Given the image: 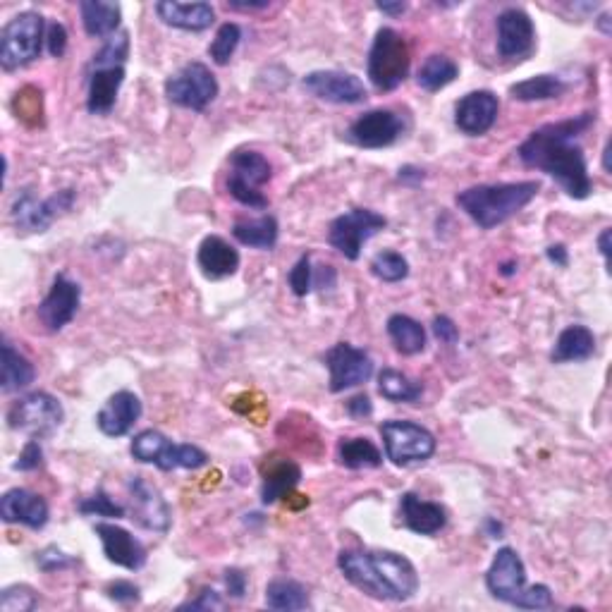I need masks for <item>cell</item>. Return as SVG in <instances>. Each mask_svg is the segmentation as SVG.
Returning a JSON list of instances; mask_svg holds the SVG:
<instances>
[{
	"instance_id": "cb8c5ba5",
	"label": "cell",
	"mask_w": 612,
	"mask_h": 612,
	"mask_svg": "<svg viewBox=\"0 0 612 612\" xmlns=\"http://www.w3.org/2000/svg\"><path fill=\"white\" fill-rule=\"evenodd\" d=\"M400 517L409 531L419 536H436L448 524V512L440 503L421 500L416 493H405L400 498Z\"/></svg>"
},
{
	"instance_id": "ac0fdd59",
	"label": "cell",
	"mask_w": 612,
	"mask_h": 612,
	"mask_svg": "<svg viewBox=\"0 0 612 612\" xmlns=\"http://www.w3.org/2000/svg\"><path fill=\"white\" fill-rule=\"evenodd\" d=\"M536 51L534 20L522 8H507L498 15V55L505 60L531 58Z\"/></svg>"
},
{
	"instance_id": "f35d334b",
	"label": "cell",
	"mask_w": 612,
	"mask_h": 612,
	"mask_svg": "<svg viewBox=\"0 0 612 612\" xmlns=\"http://www.w3.org/2000/svg\"><path fill=\"white\" fill-rule=\"evenodd\" d=\"M242 41V27L235 22H225L220 24L216 39L211 41V46H208V55H211V60L216 65H228L232 60V55H235L237 46H240Z\"/></svg>"
},
{
	"instance_id": "5bb4252c",
	"label": "cell",
	"mask_w": 612,
	"mask_h": 612,
	"mask_svg": "<svg viewBox=\"0 0 612 612\" xmlns=\"http://www.w3.org/2000/svg\"><path fill=\"white\" fill-rule=\"evenodd\" d=\"M330 371V393H345V390L359 388V385L369 383L373 376V359L359 347L350 342H338L323 354Z\"/></svg>"
},
{
	"instance_id": "9a60e30c",
	"label": "cell",
	"mask_w": 612,
	"mask_h": 612,
	"mask_svg": "<svg viewBox=\"0 0 612 612\" xmlns=\"http://www.w3.org/2000/svg\"><path fill=\"white\" fill-rule=\"evenodd\" d=\"M302 87L316 99L335 103V106H357L364 103L369 91L364 82L352 72L340 70H314L302 79Z\"/></svg>"
},
{
	"instance_id": "44dd1931",
	"label": "cell",
	"mask_w": 612,
	"mask_h": 612,
	"mask_svg": "<svg viewBox=\"0 0 612 612\" xmlns=\"http://www.w3.org/2000/svg\"><path fill=\"white\" fill-rule=\"evenodd\" d=\"M0 517H3L5 524H22L39 531L48 524L51 510H48V503L39 493L27 491V488H10L0 498Z\"/></svg>"
},
{
	"instance_id": "7a4b0ae2",
	"label": "cell",
	"mask_w": 612,
	"mask_h": 612,
	"mask_svg": "<svg viewBox=\"0 0 612 612\" xmlns=\"http://www.w3.org/2000/svg\"><path fill=\"white\" fill-rule=\"evenodd\" d=\"M342 577L376 601H412L419 591V572L412 560L395 550H342Z\"/></svg>"
},
{
	"instance_id": "277c9868",
	"label": "cell",
	"mask_w": 612,
	"mask_h": 612,
	"mask_svg": "<svg viewBox=\"0 0 612 612\" xmlns=\"http://www.w3.org/2000/svg\"><path fill=\"white\" fill-rule=\"evenodd\" d=\"M486 589L495 601L522 610L553 608V591L546 584L526 586L524 560L514 548H500L486 572Z\"/></svg>"
},
{
	"instance_id": "603a6c76",
	"label": "cell",
	"mask_w": 612,
	"mask_h": 612,
	"mask_svg": "<svg viewBox=\"0 0 612 612\" xmlns=\"http://www.w3.org/2000/svg\"><path fill=\"white\" fill-rule=\"evenodd\" d=\"M125 82V65H89L87 110L91 115H110Z\"/></svg>"
},
{
	"instance_id": "be15d7a7",
	"label": "cell",
	"mask_w": 612,
	"mask_h": 612,
	"mask_svg": "<svg viewBox=\"0 0 612 612\" xmlns=\"http://www.w3.org/2000/svg\"><path fill=\"white\" fill-rule=\"evenodd\" d=\"M598 27H601V32H603L605 36H610V34H612V27H610V15H603L601 20H598Z\"/></svg>"
},
{
	"instance_id": "7c38bea8",
	"label": "cell",
	"mask_w": 612,
	"mask_h": 612,
	"mask_svg": "<svg viewBox=\"0 0 612 612\" xmlns=\"http://www.w3.org/2000/svg\"><path fill=\"white\" fill-rule=\"evenodd\" d=\"M75 199V189H63V192L53 194V197L48 199L36 197L34 189H22V192L12 199V223L17 225V230L24 232H46L53 225L55 218L72 211Z\"/></svg>"
},
{
	"instance_id": "f907efd6",
	"label": "cell",
	"mask_w": 612,
	"mask_h": 612,
	"mask_svg": "<svg viewBox=\"0 0 612 612\" xmlns=\"http://www.w3.org/2000/svg\"><path fill=\"white\" fill-rule=\"evenodd\" d=\"M46 46L53 58H63L67 51V29L60 22H51L46 29Z\"/></svg>"
},
{
	"instance_id": "f5cc1de1",
	"label": "cell",
	"mask_w": 612,
	"mask_h": 612,
	"mask_svg": "<svg viewBox=\"0 0 612 612\" xmlns=\"http://www.w3.org/2000/svg\"><path fill=\"white\" fill-rule=\"evenodd\" d=\"M433 333L440 342H448V345H455L459 340V328L455 326L450 316H436L433 318Z\"/></svg>"
},
{
	"instance_id": "9f6ffc18",
	"label": "cell",
	"mask_w": 612,
	"mask_h": 612,
	"mask_svg": "<svg viewBox=\"0 0 612 612\" xmlns=\"http://www.w3.org/2000/svg\"><path fill=\"white\" fill-rule=\"evenodd\" d=\"M397 180H400L402 185H407V187H419L421 182L426 180V173L421 168H416V165H405V168H400V175H397Z\"/></svg>"
},
{
	"instance_id": "8fae6325",
	"label": "cell",
	"mask_w": 612,
	"mask_h": 612,
	"mask_svg": "<svg viewBox=\"0 0 612 612\" xmlns=\"http://www.w3.org/2000/svg\"><path fill=\"white\" fill-rule=\"evenodd\" d=\"M218 79L204 63L182 65L175 75L165 79V96L170 103L189 110H206L218 96Z\"/></svg>"
},
{
	"instance_id": "f546056e",
	"label": "cell",
	"mask_w": 612,
	"mask_h": 612,
	"mask_svg": "<svg viewBox=\"0 0 612 612\" xmlns=\"http://www.w3.org/2000/svg\"><path fill=\"white\" fill-rule=\"evenodd\" d=\"M278 235L280 228L275 216L237 220V223L232 225V237L249 249H263V252H268V249H273L275 244H278Z\"/></svg>"
},
{
	"instance_id": "60d3db41",
	"label": "cell",
	"mask_w": 612,
	"mask_h": 612,
	"mask_svg": "<svg viewBox=\"0 0 612 612\" xmlns=\"http://www.w3.org/2000/svg\"><path fill=\"white\" fill-rule=\"evenodd\" d=\"M168 443H170V438H165L161 431H153V428H146V431L137 433V436L132 438L130 452H132V457L137 459V462L156 464L158 457H161L163 448Z\"/></svg>"
},
{
	"instance_id": "e7e4bbea",
	"label": "cell",
	"mask_w": 612,
	"mask_h": 612,
	"mask_svg": "<svg viewBox=\"0 0 612 612\" xmlns=\"http://www.w3.org/2000/svg\"><path fill=\"white\" fill-rule=\"evenodd\" d=\"M603 170L605 173H610V139L605 142V149H603Z\"/></svg>"
},
{
	"instance_id": "ffe728a7",
	"label": "cell",
	"mask_w": 612,
	"mask_h": 612,
	"mask_svg": "<svg viewBox=\"0 0 612 612\" xmlns=\"http://www.w3.org/2000/svg\"><path fill=\"white\" fill-rule=\"evenodd\" d=\"M500 113V101L493 91L481 89L462 96L455 106V125L469 137H481L491 132Z\"/></svg>"
},
{
	"instance_id": "6f0895ef",
	"label": "cell",
	"mask_w": 612,
	"mask_h": 612,
	"mask_svg": "<svg viewBox=\"0 0 612 612\" xmlns=\"http://www.w3.org/2000/svg\"><path fill=\"white\" fill-rule=\"evenodd\" d=\"M546 256L553 266H558V268L569 266V252L565 244H550V247L546 249Z\"/></svg>"
},
{
	"instance_id": "2e32d148",
	"label": "cell",
	"mask_w": 612,
	"mask_h": 612,
	"mask_svg": "<svg viewBox=\"0 0 612 612\" xmlns=\"http://www.w3.org/2000/svg\"><path fill=\"white\" fill-rule=\"evenodd\" d=\"M130 491V519L137 522L146 531H156V534H168L170 522H173V512H170L168 500L163 498L153 483L142 476H134L127 483Z\"/></svg>"
},
{
	"instance_id": "7dc6e473",
	"label": "cell",
	"mask_w": 612,
	"mask_h": 612,
	"mask_svg": "<svg viewBox=\"0 0 612 612\" xmlns=\"http://www.w3.org/2000/svg\"><path fill=\"white\" fill-rule=\"evenodd\" d=\"M106 596L118 605H130V603H139L142 591H139V586H134L132 581L118 579V581H110V584L106 586Z\"/></svg>"
},
{
	"instance_id": "03108f58",
	"label": "cell",
	"mask_w": 612,
	"mask_h": 612,
	"mask_svg": "<svg viewBox=\"0 0 612 612\" xmlns=\"http://www.w3.org/2000/svg\"><path fill=\"white\" fill-rule=\"evenodd\" d=\"M512 268H514V263H507V266L503 268V275H510V273H512Z\"/></svg>"
},
{
	"instance_id": "4fadbf2b",
	"label": "cell",
	"mask_w": 612,
	"mask_h": 612,
	"mask_svg": "<svg viewBox=\"0 0 612 612\" xmlns=\"http://www.w3.org/2000/svg\"><path fill=\"white\" fill-rule=\"evenodd\" d=\"M407 130L405 118L397 110L373 108L359 115L347 130V142L359 149H388Z\"/></svg>"
},
{
	"instance_id": "9c48e42d",
	"label": "cell",
	"mask_w": 612,
	"mask_h": 612,
	"mask_svg": "<svg viewBox=\"0 0 612 612\" xmlns=\"http://www.w3.org/2000/svg\"><path fill=\"white\" fill-rule=\"evenodd\" d=\"M65 419V409L58 397L36 390L15 400L8 409V426L12 431L27 433L32 438H46L58 431Z\"/></svg>"
},
{
	"instance_id": "681fc988",
	"label": "cell",
	"mask_w": 612,
	"mask_h": 612,
	"mask_svg": "<svg viewBox=\"0 0 612 612\" xmlns=\"http://www.w3.org/2000/svg\"><path fill=\"white\" fill-rule=\"evenodd\" d=\"M225 603L216 589H201L194 601L177 605V610H223Z\"/></svg>"
},
{
	"instance_id": "8d00e7d4",
	"label": "cell",
	"mask_w": 612,
	"mask_h": 612,
	"mask_svg": "<svg viewBox=\"0 0 612 612\" xmlns=\"http://www.w3.org/2000/svg\"><path fill=\"white\" fill-rule=\"evenodd\" d=\"M378 393L390 402H416L424 395V385L397 369H383L378 373Z\"/></svg>"
},
{
	"instance_id": "3957f363",
	"label": "cell",
	"mask_w": 612,
	"mask_h": 612,
	"mask_svg": "<svg viewBox=\"0 0 612 612\" xmlns=\"http://www.w3.org/2000/svg\"><path fill=\"white\" fill-rule=\"evenodd\" d=\"M541 185L536 180L524 182H500V185H476L457 194V206L479 225L481 230H493L498 225L524 211Z\"/></svg>"
},
{
	"instance_id": "30bf717a",
	"label": "cell",
	"mask_w": 612,
	"mask_h": 612,
	"mask_svg": "<svg viewBox=\"0 0 612 612\" xmlns=\"http://www.w3.org/2000/svg\"><path fill=\"white\" fill-rule=\"evenodd\" d=\"M388 220L378 211L371 208H352V211L342 213L330 223L328 242L330 247L338 249L347 261H357L361 256V247L376 237L378 232L385 230Z\"/></svg>"
},
{
	"instance_id": "91938a15",
	"label": "cell",
	"mask_w": 612,
	"mask_h": 612,
	"mask_svg": "<svg viewBox=\"0 0 612 612\" xmlns=\"http://www.w3.org/2000/svg\"><path fill=\"white\" fill-rule=\"evenodd\" d=\"M228 8H230V10H237V12L263 10V8H268V0H259V3H252V0H249V3H240V0H230Z\"/></svg>"
},
{
	"instance_id": "4dcf8cb0",
	"label": "cell",
	"mask_w": 612,
	"mask_h": 612,
	"mask_svg": "<svg viewBox=\"0 0 612 612\" xmlns=\"http://www.w3.org/2000/svg\"><path fill=\"white\" fill-rule=\"evenodd\" d=\"M388 335L395 350L405 357H414L426 350V330L419 321L407 314H393L388 318Z\"/></svg>"
},
{
	"instance_id": "4316f807",
	"label": "cell",
	"mask_w": 612,
	"mask_h": 612,
	"mask_svg": "<svg viewBox=\"0 0 612 612\" xmlns=\"http://www.w3.org/2000/svg\"><path fill=\"white\" fill-rule=\"evenodd\" d=\"M302 481V469L299 464L290 462V459H271L263 467V481H261V503L273 505L280 498L290 495Z\"/></svg>"
},
{
	"instance_id": "484cf974",
	"label": "cell",
	"mask_w": 612,
	"mask_h": 612,
	"mask_svg": "<svg viewBox=\"0 0 612 612\" xmlns=\"http://www.w3.org/2000/svg\"><path fill=\"white\" fill-rule=\"evenodd\" d=\"M197 263L206 280H225L240 268V252L230 242H225L223 237L208 235L199 244Z\"/></svg>"
},
{
	"instance_id": "d4e9b609",
	"label": "cell",
	"mask_w": 612,
	"mask_h": 612,
	"mask_svg": "<svg viewBox=\"0 0 612 612\" xmlns=\"http://www.w3.org/2000/svg\"><path fill=\"white\" fill-rule=\"evenodd\" d=\"M156 12L163 24L182 32H206L216 22V10L211 3H177V0H161L156 3Z\"/></svg>"
},
{
	"instance_id": "1f68e13d",
	"label": "cell",
	"mask_w": 612,
	"mask_h": 612,
	"mask_svg": "<svg viewBox=\"0 0 612 612\" xmlns=\"http://www.w3.org/2000/svg\"><path fill=\"white\" fill-rule=\"evenodd\" d=\"M569 87L567 82L558 75H536L517 82L510 87V96L514 101L536 103V101H553L560 99Z\"/></svg>"
},
{
	"instance_id": "c3c4849f",
	"label": "cell",
	"mask_w": 612,
	"mask_h": 612,
	"mask_svg": "<svg viewBox=\"0 0 612 612\" xmlns=\"http://www.w3.org/2000/svg\"><path fill=\"white\" fill-rule=\"evenodd\" d=\"M44 464V450H41L39 438H32L27 445H24L20 457H17L15 469L17 471H36Z\"/></svg>"
},
{
	"instance_id": "d6a6232c",
	"label": "cell",
	"mask_w": 612,
	"mask_h": 612,
	"mask_svg": "<svg viewBox=\"0 0 612 612\" xmlns=\"http://www.w3.org/2000/svg\"><path fill=\"white\" fill-rule=\"evenodd\" d=\"M36 378L34 364L20 350L12 347V342H3V378H0V388L3 393H17V390L32 385Z\"/></svg>"
},
{
	"instance_id": "ee69618b",
	"label": "cell",
	"mask_w": 612,
	"mask_h": 612,
	"mask_svg": "<svg viewBox=\"0 0 612 612\" xmlns=\"http://www.w3.org/2000/svg\"><path fill=\"white\" fill-rule=\"evenodd\" d=\"M130 58V34L120 32L103 44L99 53L94 55L91 65H125Z\"/></svg>"
},
{
	"instance_id": "b9f144b4",
	"label": "cell",
	"mask_w": 612,
	"mask_h": 612,
	"mask_svg": "<svg viewBox=\"0 0 612 612\" xmlns=\"http://www.w3.org/2000/svg\"><path fill=\"white\" fill-rule=\"evenodd\" d=\"M77 510L87 517H108V519H122L127 517V510L122 505L115 503L113 498L106 491H96L89 498L79 500Z\"/></svg>"
},
{
	"instance_id": "f6af8a7d",
	"label": "cell",
	"mask_w": 612,
	"mask_h": 612,
	"mask_svg": "<svg viewBox=\"0 0 612 612\" xmlns=\"http://www.w3.org/2000/svg\"><path fill=\"white\" fill-rule=\"evenodd\" d=\"M287 283H290V290L295 292L297 297H306L314 290V268H311L309 254L299 256V261L292 266L290 275H287Z\"/></svg>"
},
{
	"instance_id": "94428289",
	"label": "cell",
	"mask_w": 612,
	"mask_h": 612,
	"mask_svg": "<svg viewBox=\"0 0 612 612\" xmlns=\"http://www.w3.org/2000/svg\"><path fill=\"white\" fill-rule=\"evenodd\" d=\"M610 235H612V230H610V228H605V230L601 232V237H598V252L603 254L605 266H608V263H610Z\"/></svg>"
},
{
	"instance_id": "52a82bcc",
	"label": "cell",
	"mask_w": 612,
	"mask_h": 612,
	"mask_svg": "<svg viewBox=\"0 0 612 612\" xmlns=\"http://www.w3.org/2000/svg\"><path fill=\"white\" fill-rule=\"evenodd\" d=\"M381 438L385 457L395 464V467H412V464L428 462L436 455V436L424 426L414 424V421H383Z\"/></svg>"
},
{
	"instance_id": "680465c9",
	"label": "cell",
	"mask_w": 612,
	"mask_h": 612,
	"mask_svg": "<svg viewBox=\"0 0 612 612\" xmlns=\"http://www.w3.org/2000/svg\"><path fill=\"white\" fill-rule=\"evenodd\" d=\"M409 5L402 3V0H397V3H376V10L383 12V15H390V17H400L405 15Z\"/></svg>"
},
{
	"instance_id": "7402d4cb",
	"label": "cell",
	"mask_w": 612,
	"mask_h": 612,
	"mask_svg": "<svg viewBox=\"0 0 612 612\" xmlns=\"http://www.w3.org/2000/svg\"><path fill=\"white\" fill-rule=\"evenodd\" d=\"M139 416H142V400L132 390H120L110 395L101 412L96 414V426L103 436L122 438L132 431Z\"/></svg>"
},
{
	"instance_id": "6125c7cd",
	"label": "cell",
	"mask_w": 612,
	"mask_h": 612,
	"mask_svg": "<svg viewBox=\"0 0 612 612\" xmlns=\"http://www.w3.org/2000/svg\"><path fill=\"white\" fill-rule=\"evenodd\" d=\"M486 531H488V536H491V538H503L505 526L500 524V522H495L493 517H488L486 519Z\"/></svg>"
},
{
	"instance_id": "74e56055",
	"label": "cell",
	"mask_w": 612,
	"mask_h": 612,
	"mask_svg": "<svg viewBox=\"0 0 612 612\" xmlns=\"http://www.w3.org/2000/svg\"><path fill=\"white\" fill-rule=\"evenodd\" d=\"M211 462L208 455L197 445H189V443H173L170 440L168 445H165L161 457H158L156 467L161 471H173V469H201L206 467V464Z\"/></svg>"
},
{
	"instance_id": "11a10c76",
	"label": "cell",
	"mask_w": 612,
	"mask_h": 612,
	"mask_svg": "<svg viewBox=\"0 0 612 612\" xmlns=\"http://www.w3.org/2000/svg\"><path fill=\"white\" fill-rule=\"evenodd\" d=\"M338 285V273H335L333 266H318V271L314 273V287L318 290H333V287Z\"/></svg>"
},
{
	"instance_id": "e575fe53",
	"label": "cell",
	"mask_w": 612,
	"mask_h": 612,
	"mask_svg": "<svg viewBox=\"0 0 612 612\" xmlns=\"http://www.w3.org/2000/svg\"><path fill=\"white\" fill-rule=\"evenodd\" d=\"M459 77V65L448 55H428L426 63L416 72V84L428 94L445 89Z\"/></svg>"
},
{
	"instance_id": "d6986e66",
	"label": "cell",
	"mask_w": 612,
	"mask_h": 612,
	"mask_svg": "<svg viewBox=\"0 0 612 612\" xmlns=\"http://www.w3.org/2000/svg\"><path fill=\"white\" fill-rule=\"evenodd\" d=\"M94 531L96 536H99L108 562H113V565L130 569V572H139V569L146 565V560H149L144 543L139 541L137 536H132L127 529H122V526L99 522Z\"/></svg>"
},
{
	"instance_id": "e0dca14e",
	"label": "cell",
	"mask_w": 612,
	"mask_h": 612,
	"mask_svg": "<svg viewBox=\"0 0 612 612\" xmlns=\"http://www.w3.org/2000/svg\"><path fill=\"white\" fill-rule=\"evenodd\" d=\"M79 304H82V287L72 278H67V273H58L36 314L48 333H60L77 316Z\"/></svg>"
},
{
	"instance_id": "db71d44e",
	"label": "cell",
	"mask_w": 612,
	"mask_h": 612,
	"mask_svg": "<svg viewBox=\"0 0 612 612\" xmlns=\"http://www.w3.org/2000/svg\"><path fill=\"white\" fill-rule=\"evenodd\" d=\"M347 414L352 416L354 421H366L373 414V402L366 393L354 395L352 400H347Z\"/></svg>"
},
{
	"instance_id": "8992f818",
	"label": "cell",
	"mask_w": 612,
	"mask_h": 612,
	"mask_svg": "<svg viewBox=\"0 0 612 612\" xmlns=\"http://www.w3.org/2000/svg\"><path fill=\"white\" fill-rule=\"evenodd\" d=\"M409 63H412V58H409V46L402 34L390 27L378 29L369 51V65H366L373 89L381 91V94L395 91L407 79Z\"/></svg>"
},
{
	"instance_id": "ab89813d",
	"label": "cell",
	"mask_w": 612,
	"mask_h": 612,
	"mask_svg": "<svg viewBox=\"0 0 612 612\" xmlns=\"http://www.w3.org/2000/svg\"><path fill=\"white\" fill-rule=\"evenodd\" d=\"M371 273L383 283H402L409 275V263L397 252H378L371 259Z\"/></svg>"
},
{
	"instance_id": "bcb514c9",
	"label": "cell",
	"mask_w": 612,
	"mask_h": 612,
	"mask_svg": "<svg viewBox=\"0 0 612 612\" xmlns=\"http://www.w3.org/2000/svg\"><path fill=\"white\" fill-rule=\"evenodd\" d=\"M36 565H39V569H44V572H63V569L75 567L77 558H72V555L63 553L60 548L48 546V548L36 553Z\"/></svg>"
},
{
	"instance_id": "5b68a950",
	"label": "cell",
	"mask_w": 612,
	"mask_h": 612,
	"mask_svg": "<svg viewBox=\"0 0 612 612\" xmlns=\"http://www.w3.org/2000/svg\"><path fill=\"white\" fill-rule=\"evenodd\" d=\"M46 41V22L39 12L24 10L5 24L0 32V65L5 72L32 65Z\"/></svg>"
},
{
	"instance_id": "7bdbcfd3",
	"label": "cell",
	"mask_w": 612,
	"mask_h": 612,
	"mask_svg": "<svg viewBox=\"0 0 612 612\" xmlns=\"http://www.w3.org/2000/svg\"><path fill=\"white\" fill-rule=\"evenodd\" d=\"M36 605H39V596L27 584H12L0 593V610L3 612H32Z\"/></svg>"
},
{
	"instance_id": "ba28073f",
	"label": "cell",
	"mask_w": 612,
	"mask_h": 612,
	"mask_svg": "<svg viewBox=\"0 0 612 612\" xmlns=\"http://www.w3.org/2000/svg\"><path fill=\"white\" fill-rule=\"evenodd\" d=\"M273 168L268 158L259 151H235L230 156V175H228V192L232 199L240 201L242 206L263 211L268 208V199L263 197L261 187L271 182Z\"/></svg>"
},
{
	"instance_id": "f1b7e54d",
	"label": "cell",
	"mask_w": 612,
	"mask_h": 612,
	"mask_svg": "<svg viewBox=\"0 0 612 612\" xmlns=\"http://www.w3.org/2000/svg\"><path fill=\"white\" fill-rule=\"evenodd\" d=\"M82 12L84 32L94 39H110L120 29L122 8L118 3H106V0H82L79 3Z\"/></svg>"
},
{
	"instance_id": "816d5d0a",
	"label": "cell",
	"mask_w": 612,
	"mask_h": 612,
	"mask_svg": "<svg viewBox=\"0 0 612 612\" xmlns=\"http://www.w3.org/2000/svg\"><path fill=\"white\" fill-rule=\"evenodd\" d=\"M223 581H225V591H228V596L244 598V593H247V574H244L242 569L228 567L223 572Z\"/></svg>"
},
{
	"instance_id": "6da1fadb",
	"label": "cell",
	"mask_w": 612,
	"mask_h": 612,
	"mask_svg": "<svg viewBox=\"0 0 612 612\" xmlns=\"http://www.w3.org/2000/svg\"><path fill=\"white\" fill-rule=\"evenodd\" d=\"M596 122L593 113H581L577 118L550 122L529 134V139L519 146L517 156L526 168H534L553 177L565 189L567 197L589 199L593 182L586 165L584 149L574 144L579 134H584Z\"/></svg>"
},
{
	"instance_id": "836d02e7",
	"label": "cell",
	"mask_w": 612,
	"mask_h": 612,
	"mask_svg": "<svg viewBox=\"0 0 612 612\" xmlns=\"http://www.w3.org/2000/svg\"><path fill=\"white\" fill-rule=\"evenodd\" d=\"M266 605L271 610H306L311 605L309 601V591H306L304 584H299L295 579H273L271 584L266 586Z\"/></svg>"
},
{
	"instance_id": "d590c367",
	"label": "cell",
	"mask_w": 612,
	"mask_h": 612,
	"mask_svg": "<svg viewBox=\"0 0 612 612\" xmlns=\"http://www.w3.org/2000/svg\"><path fill=\"white\" fill-rule=\"evenodd\" d=\"M338 462L347 469H378L383 455L369 438H342L338 443Z\"/></svg>"
},
{
	"instance_id": "83f0119b",
	"label": "cell",
	"mask_w": 612,
	"mask_h": 612,
	"mask_svg": "<svg viewBox=\"0 0 612 612\" xmlns=\"http://www.w3.org/2000/svg\"><path fill=\"white\" fill-rule=\"evenodd\" d=\"M596 354V335L591 328L567 326L555 340L553 352H550V361L553 364H572V361H586Z\"/></svg>"
}]
</instances>
